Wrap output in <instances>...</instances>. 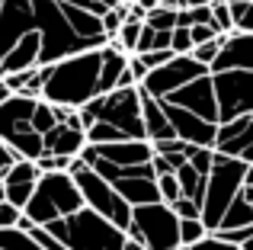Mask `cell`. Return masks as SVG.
Listing matches in <instances>:
<instances>
[{
	"instance_id": "cell-1",
	"label": "cell",
	"mask_w": 253,
	"mask_h": 250,
	"mask_svg": "<svg viewBox=\"0 0 253 250\" xmlns=\"http://www.w3.org/2000/svg\"><path fill=\"white\" fill-rule=\"evenodd\" d=\"M218 103V128L253 113V32L221 36V51L209 68Z\"/></svg>"
},
{
	"instance_id": "cell-2",
	"label": "cell",
	"mask_w": 253,
	"mask_h": 250,
	"mask_svg": "<svg viewBox=\"0 0 253 250\" xmlns=\"http://www.w3.org/2000/svg\"><path fill=\"white\" fill-rule=\"evenodd\" d=\"M77 113H81V125L86 131V144L148 141L138 87H116L109 93H99Z\"/></svg>"
},
{
	"instance_id": "cell-3",
	"label": "cell",
	"mask_w": 253,
	"mask_h": 250,
	"mask_svg": "<svg viewBox=\"0 0 253 250\" xmlns=\"http://www.w3.org/2000/svg\"><path fill=\"white\" fill-rule=\"evenodd\" d=\"M45 74V87H42V100L51 106H68V109H81L90 100H96L99 90V74H103V51L99 48H86L77 55H68L55 64H42Z\"/></svg>"
},
{
	"instance_id": "cell-4",
	"label": "cell",
	"mask_w": 253,
	"mask_h": 250,
	"mask_svg": "<svg viewBox=\"0 0 253 250\" xmlns=\"http://www.w3.org/2000/svg\"><path fill=\"white\" fill-rule=\"evenodd\" d=\"M51 238H58L68 250H122L128 234L116 228L109 218H103L93 208H77L68 218H58L51 225H42Z\"/></svg>"
},
{
	"instance_id": "cell-5",
	"label": "cell",
	"mask_w": 253,
	"mask_h": 250,
	"mask_svg": "<svg viewBox=\"0 0 253 250\" xmlns=\"http://www.w3.org/2000/svg\"><path fill=\"white\" fill-rule=\"evenodd\" d=\"M247 167L250 164L215 151L209 180H205V199H202V225L209 228V234H215L218 228H221V218L228 215V208L234 206L237 193H241V186H244V176H247Z\"/></svg>"
},
{
	"instance_id": "cell-6",
	"label": "cell",
	"mask_w": 253,
	"mask_h": 250,
	"mask_svg": "<svg viewBox=\"0 0 253 250\" xmlns=\"http://www.w3.org/2000/svg\"><path fill=\"white\" fill-rule=\"evenodd\" d=\"M77 208H84V196L77 189L71 173H42L36 183L29 206L23 208V215L32 225H51L58 218H68Z\"/></svg>"
},
{
	"instance_id": "cell-7",
	"label": "cell",
	"mask_w": 253,
	"mask_h": 250,
	"mask_svg": "<svg viewBox=\"0 0 253 250\" xmlns=\"http://www.w3.org/2000/svg\"><path fill=\"white\" fill-rule=\"evenodd\" d=\"M39 100L36 96L13 93L10 100L0 103V138L26 161H39L45 154V138L32 128V113Z\"/></svg>"
},
{
	"instance_id": "cell-8",
	"label": "cell",
	"mask_w": 253,
	"mask_h": 250,
	"mask_svg": "<svg viewBox=\"0 0 253 250\" xmlns=\"http://www.w3.org/2000/svg\"><path fill=\"white\" fill-rule=\"evenodd\" d=\"M68 173L74 176V183H77V189H81L86 208L99 212L103 218H109L116 228L128 231V225H131V206L116 193V186H112L109 180H103V176H99L93 167H86L81 154L71 161V170H68Z\"/></svg>"
},
{
	"instance_id": "cell-9",
	"label": "cell",
	"mask_w": 253,
	"mask_h": 250,
	"mask_svg": "<svg viewBox=\"0 0 253 250\" xmlns=\"http://www.w3.org/2000/svg\"><path fill=\"white\" fill-rule=\"evenodd\" d=\"M131 241L144 244L148 250H179V215L167 202H148V206L131 208V225H128Z\"/></svg>"
},
{
	"instance_id": "cell-10",
	"label": "cell",
	"mask_w": 253,
	"mask_h": 250,
	"mask_svg": "<svg viewBox=\"0 0 253 250\" xmlns=\"http://www.w3.org/2000/svg\"><path fill=\"white\" fill-rule=\"evenodd\" d=\"M211 148L218 154H228V157H237L244 164H253V113L221 125Z\"/></svg>"
},
{
	"instance_id": "cell-11",
	"label": "cell",
	"mask_w": 253,
	"mask_h": 250,
	"mask_svg": "<svg viewBox=\"0 0 253 250\" xmlns=\"http://www.w3.org/2000/svg\"><path fill=\"white\" fill-rule=\"evenodd\" d=\"M39 176H42L39 164H36V161H26V157H19V161L3 173L6 202H13L16 208H26V206H29V199H32V193H36Z\"/></svg>"
},
{
	"instance_id": "cell-12",
	"label": "cell",
	"mask_w": 253,
	"mask_h": 250,
	"mask_svg": "<svg viewBox=\"0 0 253 250\" xmlns=\"http://www.w3.org/2000/svg\"><path fill=\"white\" fill-rule=\"evenodd\" d=\"M86 148V131L81 125V113H74L68 122H58L45 135V154H61V157H77Z\"/></svg>"
},
{
	"instance_id": "cell-13",
	"label": "cell",
	"mask_w": 253,
	"mask_h": 250,
	"mask_svg": "<svg viewBox=\"0 0 253 250\" xmlns=\"http://www.w3.org/2000/svg\"><path fill=\"white\" fill-rule=\"evenodd\" d=\"M138 93H141V119H144L148 141H151V144H157V141H170V138H176V131H173V125H170V119H167V113L161 109V103H157L151 93H144L141 87H138Z\"/></svg>"
},
{
	"instance_id": "cell-14",
	"label": "cell",
	"mask_w": 253,
	"mask_h": 250,
	"mask_svg": "<svg viewBox=\"0 0 253 250\" xmlns=\"http://www.w3.org/2000/svg\"><path fill=\"white\" fill-rule=\"evenodd\" d=\"M176 180H179V189H183L186 199H192V202H199V206H202V199H205V180H209V173L196 170L189 161H186L183 167L176 170Z\"/></svg>"
},
{
	"instance_id": "cell-15",
	"label": "cell",
	"mask_w": 253,
	"mask_h": 250,
	"mask_svg": "<svg viewBox=\"0 0 253 250\" xmlns=\"http://www.w3.org/2000/svg\"><path fill=\"white\" fill-rule=\"evenodd\" d=\"M0 250H45L23 228H0Z\"/></svg>"
},
{
	"instance_id": "cell-16",
	"label": "cell",
	"mask_w": 253,
	"mask_h": 250,
	"mask_svg": "<svg viewBox=\"0 0 253 250\" xmlns=\"http://www.w3.org/2000/svg\"><path fill=\"white\" fill-rule=\"evenodd\" d=\"M141 29H144V19H135V16H128L122 23V29H119V36L112 39V42L119 45V48L125 51V55H135V48H138V39H141Z\"/></svg>"
},
{
	"instance_id": "cell-17",
	"label": "cell",
	"mask_w": 253,
	"mask_h": 250,
	"mask_svg": "<svg viewBox=\"0 0 253 250\" xmlns=\"http://www.w3.org/2000/svg\"><path fill=\"white\" fill-rule=\"evenodd\" d=\"M144 23L151 26V29L157 32H173L179 26V10H170V6H157V10H151L148 16H144Z\"/></svg>"
},
{
	"instance_id": "cell-18",
	"label": "cell",
	"mask_w": 253,
	"mask_h": 250,
	"mask_svg": "<svg viewBox=\"0 0 253 250\" xmlns=\"http://www.w3.org/2000/svg\"><path fill=\"white\" fill-rule=\"evenodd\" d=\"M211 26L218 29V36L234 32V13H231L228 0H211Z\"/></svg>"
},
{
	"instance_id": "cell-19",
	"label": "cell",
	"mask_w": 253,
	"mask_h": 250,
	"mask_svg": "<svg viewBox=\"0 0 253 250\" xmlns=\"http://www.w3.org/2000/svg\"><path fill=\"white\" fill-rule=\"evenodd\" d=\"M58 125V116H55V106L51 103H45V100H39V106H36V113H32V128L39 131V135H48L51 128Z\"/></svg>"
},
{
	"instance_id": "cell-20",
	"label": "cell",
	"mask_w": 253,
	"mask_h": 250,
	"mask_svg": "<svg viewBox=\"0 0 253 250\" xmlns=\"http://www.w3.org/2000/svg\"><path fill=\"white\" fill-rule=\"evenodd\" d=\"M209 234V228L202 225V218H179V241L183 247H192Z\"/></svg>"
},
{
	"instance_id": "cell-21",
	"label": "cell",
	"mask_w": 253,
	"mask_h": 250,
	"mask_svg": "<svg viewBox=\"0 0 253 250\" xmlns=\"http://www.w3.org/2000/svg\"><path fill=\"white\" fill-rule=\"evenodd\" d=\"M157 189H161V202H167V206H173V202L183 196L176 173H161V176H157Z\"/></svg>"
},
{
	"instance_id": "cell-22",
	"label": "cell",
	"mask_w": 253,
	"mask_h": 250,
	"mask_svg": "<svg viewBox=\"0 0 253 250\" xmlns=\"http://www.w3.org/2000/svg\"><path fill=\"white\" fill-rule=\"evenodd\" d=\"M218 51H221V36H218V39H211V42H202V45H196V48H192L189 55L196 58L199 64L211 68V64H215V58H218Z\"/></svg>"
},
{
	"instance_id": "cell-23",
	"label": "cell",
	"mask_w": 253,
	"mask_h": 250,
	"mask_svg": "<svg viewBox=\"0 0 253 250\" xmlns=\"http://www.w3.org/2000/svg\"><path fill=\"white\" fill-rule=\"evenodd\" d=\"M202 23H211V6H186L179 10V26H202Z\"/></svg>"
},
{
	"instance_id": "cell-24",
	"label": "cell",
	"mask_w": 253,
	"mask_h": 250,
	"mask_svg": "<svg viewBox=\"0 0 253 250\" xmlns=\"http://www.w3.org/2000/svg\"><path fill=\"white\" fill-rule=\"evenodd\" d=\"M71 161H74V157H61V154H42L39 157V170H42V173H68L71 170Z\"/></svg>"
},
{
	"instance_id": "cell-25",
	"label": "cell",
	"mask_w": 253,
	"mask_h": 250,
	"mask_svg": "<svg viewBox=\"0 0 253 250\" xmlns=\"http://www.w3.org/2000/svg\"><path fill=\"white\" fill-rule=\"evenodd\" d=\"M231 13H234V29L237 32H253V0L231 6Z\"/></svg>"
},
{
	"instance_id": "cell-26",
	"label": "cell",
	"mask_w": 253,
	"mask_h": 250,
	"mask_svg": "<svg viewBox=\"0 0 253 250\" xmlns=\"http://www.w3.org/2000/svg\"><path fill=\"white\" fill-rule=\"evenodd\" d=\"M170 48H173V55H189L192 51V32L186 29V26H176V29H173Z\"/></svg>"
},
{
	"instance_id": "cell-27",
	"label": "cell",
	"mask_w": 253,
	"mask_h": 250,
	"mask_svg": "<svg viewBox=\"0 0 253 250\" xmlns=\"http://www.w3.org/2000/svg\"><path fill=\"white\" fill-rule=\"evenodd\" d=\"M189 250H244L241 244H231V241H224L221 234H205L199 244H192Z\"/></svg>"
},
{
	"instance_id": "cell-28",
	"label": "cell",
	"mask_w": 253,
	"mask_h": 250,
	"mask_svg": "<svg viewBox=\"0 0 253 250\" xmlns=\"http://www.w3.org/2000/svg\"><path fill=\"white\" fill-rule=\"evenodd\" d=\"M26 231H29V234H32V238H36V241H39V244H42L45 250H68V247H64V244H61L58 238H51V234L45 231L42 225H29Z\"/></svg>"
},
{
	"instance_id": "cell-29",
	"label": "cell",
	"mask_w": 253,
	"mask_h": 250,
	"mask_svg": "<svg viewBox=\"0 0 253 250\" xmlns=\"http://www.w3.org/2000/svg\"><path fill=\"white\" fill-rule=\"evenodd\" d=\"M173 212L179 215V218H202V206L192 199H186V196H179L176 202H173Z\"/></svg>"
},
{
	"instance_id": "cell-30",
	"label": "cell",
	"mask_w": 253,
	"mask_h": 250,
	"mask_svg": "<svg viewBox=\"0 0 253 250\" xmlns=\"http://www.w3.org/2000/svg\"><path fill=\"white\" fill-rule=\"evenodd\" d=\"M19 218H23V208H16L13 202H0V228H16Z\"/></svg>"
},
{
	"instance_id": "cell-31",
	"label": "cell",
	"mask_w": 253,
	"mask_h": 250,
	"mask_svg": "<svg viewBox=\"0 0 253 250\" xmlns=\"http://www.w3.org/2000/svg\"><path fill=\"white\" fill-rule=\"evenodd\" d=\"M144 61V68L148 71H154V68H161V64H167L170 58H173V48H157V51H144V55H138Z\"/></svg>"
},
{
	"instance_id": "cell-32",
	"label": "cell",
	"mask_w": 253,
	"mask_h": 250,
	"mask_svg": "<svg viewBox=\"0 0 253 250\" xmlns=\"http://www.w3.org/2000/svg\"><path fill=\"white\" fill-rule=\"evenodd\" d=\"M189 32H192V48H196V45H202V42H211V39H218V29H215L211 23L189 26Z\"/></svg>"
},
{
	"instance_id": "cell-33",
	"label": "cell",
	"mask_w": 253,
	"mask_h": 250,
	"mask_svg": "<svg viewBox=\"0 0 253 250\" xmlns=\"http://www.w3.org/2000/svg\"><path fill=\"white\" fill-rule=\"evenodd\" d=\"M16 161H19V154L3 141V138H0V180H3V173H6V170H10Z\"/></svg>"
},
{
	"instance_id": "cell-34",
	"label": "cell",
	"mask_w": 253,
	"mask_h": 250,
	"mask_svg": "<svg viewBox=\"0 0 253 250\" xmlns=\"http://www.w3.org/2000/svg\"><path fill=\"white\" fill-rule=\"evenodd\" d=\"M237 199L247 202V208L253 212V164L247 167V176H244V186H241V193H237Z\"/></svg>"
},
{
	"instance_id": "cell-35",
	"label": "cell",
	"mask_w": 253,
	"mask_h": 250,
	"mask_svg": "<svg viewBox=\"0 0 253 250\" xmlns=\"http://www.w3.org/2000/svg\"><path fill=\"white\" fill-rule=\"evenodd\" d=\"M128 71L135 74V81H138V83H141L144 77H148V68H144V61H141L138 55H128Z\"/></svg>"
},
{
	"instance_id": "cell-36",
	"label": "cell",
	"mask_w": 253,
	"mask_h": 250,
	"mask_svg": "<svg viewBox=\"0 0 253 250\" xmlns=\"http://www.w3.org/2000/svg\"><path fill=\"white\" fill-rule=\"evenodd\" d=\"M135 6H141L144 16H148L151 10H157V6H161V0H135Z\"/></svg>"
},
{
	"instance_id": "cell-37",
	"label": "cell",
	"mask_w": 253,
	"mask_h": 250,
	"mask_svg": "<svg viewBox=\"0 0 253 250\" xmlns=\"http://www.w3.org/2000/svg\"><path fill=\"white\" fill-rule=\"evenodd\" d=\"M179 10H186V6H211V0H176Z\"/></svg>"
},
{
	"instance_id": "cell-38",
	"label": "cell",
	"mask_w": 253,
	"mask_h": 250,
	"mask_svg": "<svg viewBox=\"0 0 253 250\" xmlns=\"http://www.w3.org/2000/svg\"><path fill=\"white\" fill-rule=\"evenodd\" d=\"M10 96H13V90L6 87V81L0 77V103H3V100H10Z\"/></svg>"
},
{
	"instance_id": "cell-39",
	"label": "cell",
	"mask_w": 253,
	"mask_h": 250,
	"mask_svg": "<svg viewBox=\"0 0 253 250\" xmlns=\"http://www.w3.org/2000/svg\"><path fill=\"white\" fill-rule=\"evenodd\" d=\"M122 250H148V247H144V244H138V241H131V238H128V241H125V247H122Z\"/></svg>"
},
{
	"instance_id": "cell-40",
	"label": "cell",
	"mask_w": 253,
	"mask_h": 250,
	"mask_svg": "<svg viewBox=\"0 0 253 250\" xmlns=\"http://www.w3.org/2000/svg\"><path fill=\"white\" fill-rule=\"evenodd\" d=\"M161 6H170V10H179V3H176V0H161Z\"/></svg>"
},
{
	"instance_id": "cell-41",
	"label": "cell",
	"mask_w": 253,
	"mask_h": 250,
	"mask_svg": "<svg viewBox=\"0 0 253 250\" xmlns=\"http://www.w3.org/2000/svg\"><path fill=\"white\" fill-rule=\"evenodd\" d=\"M241 247H244V250H253V238H247V241H244Z\"/></svg>"
},
{
	"instance_id": "cell-42",
	"label": "cell",
	"mask_w": 253,
	"mask_h": 250,
	"mask_svg": "<svg viewBox=\"0 0 253 250\" xmlns=\"http://www.w3.org/2000/svg\"><path fill=\"white\" fill-rule=\"evenodd\" d=\"M6 199V189H3V180H0V202Z\"/></svg>"
},
{
	"instance_id": "cell-43",
	"label": "cell",
	"mask_w": 253,
	"mask_h": 250,
	"mask_svg": "<svg viewBox=\"0 0 253 250\" xmlns=\"http://www.w3.org/2000/svg\"><path fill=\"white\" fill-rule=\"evenodd\" d=\"M122 3H135V0H122Z\"/></svg>"
},
{
	"instance_id": "cell-44",
	"label": "cell",
	"mask_w": 253,
	"mask_h": 250,
	"mask_svg": "<svg viewBox=\"0 0 253 250\" xmlns=\"http://www.w3.org/2000/svg\"><path fill=\"white\" fill-rule=\"evenodd\" d=\"M179 250H189V247H179Z\"/></svg>"
}]
</instances>
